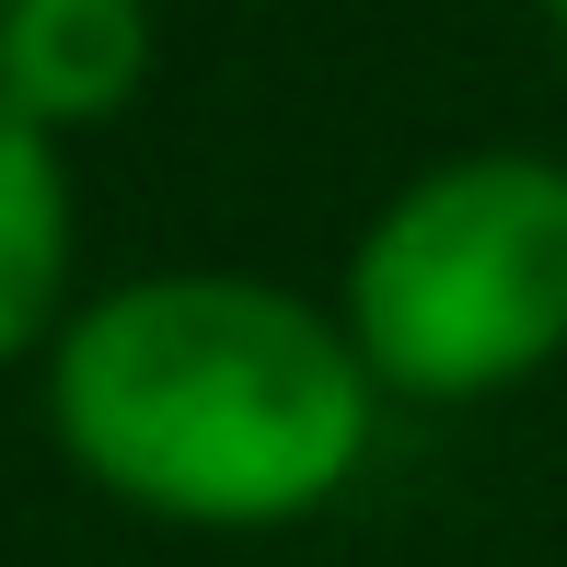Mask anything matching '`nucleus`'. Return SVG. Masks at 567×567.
I'll return each mask as SVG.
<instances>
[{"instance_id":"20e7f679","label":"nucleus","mask_w":567,"mask_h":567,"mask_svg":"<svg viewBox=\"0 0 567 567\" xmlns=\"http://www.w3.org/2000/svg\"><path fill=\"white\" fill-rule=\"evenodd\" d=\"M82 174L70 140H47L23 105H0V371L59 348L70 301H82Z\"/></svg>"},{"instance_id":"f03ea898","label":"nucleus","mask_w":567,"mask_h":567,"mask_svg":"<svg viewBox=\"0 0 567 567\" xmlns=\"http://www.w3.org/2000/svg\"><path fill=\"white\" fill-rule=\"evenodd\" d=\"M337 324L382 405H498L567 359V163L475 140L417 163L348 231Z\"/></svg>"},{"instance_id":"7ed1b4c3","label":"nucleus","mask_w":567,"mask_h":567,"mask_svg":"<svg viewBox=\"0 0 567 567\" xmlns=\"http://www.w3.org/2000/svg\"><path fill=\"white\" fill-rule=\"evenodd\" d=\"M163 70V12L151 0H12L0 12V105H23L47 140L140 116Z\"/></svg>"},{"instance_id":"39448f33","label":"nucleus","mask_w":567,"mask_h":567,"mask_svg":"<svg viewBox=\"0 0 567 567\" xmlns=\"http://www.w3.org/2000/svg\"><path fill=\"white\" fill-rule=\"evenodd\" d=\"M545 35H556V59H567V0H545Z\"/></svg>"},{"instance_id":"423d86ee","label":"nucleus","mask_w":567,"mask_h":567,"mask_svg":"<svg viewBox=\"0 0 567 567\" xmlns=\"http://www.w3.org/2000/svg\"><path fill=\"white\" fill-rule=\"evenodd\" d=\"M0 12H12V0H0Z\"/></svg>"},{"instance_id":"f257e3e1","label":"nucleus","mask_w":567,"mask_h":567,"mask_svg":"<svg viewBox=\"0 0 567 567\" xmlns=\"http://www.w3.org/2000/svg\"><path fill=\"white\" fill-rule=\"evenodd\" d=\"M47 452L127 522L255 545L301 533L371 475L382 382L337 301L255 267H127L70 301L35 359Z\"/></svg>"}]
</instances>
